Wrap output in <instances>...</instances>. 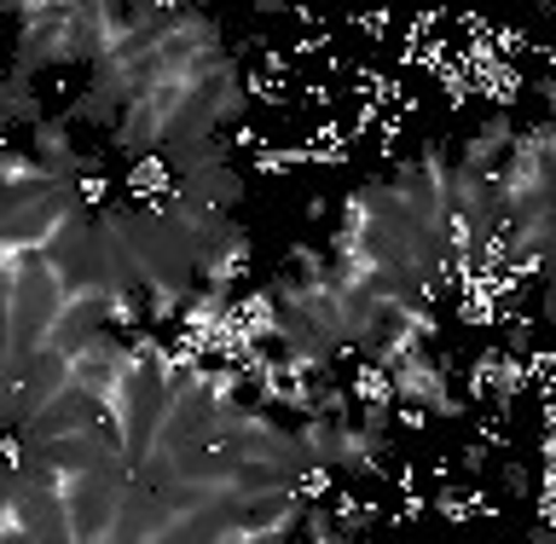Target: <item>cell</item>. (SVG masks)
Instances as JSON below:
<instances>
[{
  "mask_svg": "<svg viewBox=\"0 0 556 544\" xmlns=\"http://www.w3.org/2000/svg\"><path fill=\"white\" fill-rule=\"evenodd\" d=\"M528 544H551V528H533V533H528Z\"/></svg>",
  "mask_w": 556,
  "mask_h": 544,
  "instance_id": "obj_1",
  "label": "cell"
}]
</instances>
